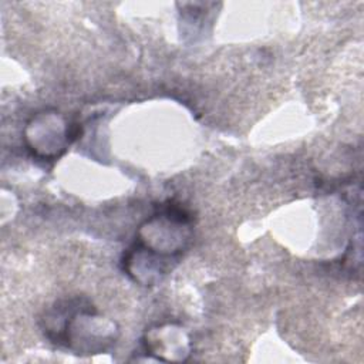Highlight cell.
<instances>
[{
  "label": "cell",
  "instance_id": "1",
  "mask_svg": "<svg viewBox=\"0 0 364 364\" xmlns=\"http://www.w3.org/2000/svg\"><path fill=\"white\" fill-rule=\"evenodd\" d=\"M43 321L44 333L51 343L70 348L75 354H97L117 338V330L112 326H101L102 318L78 297L55 303Z\"/></svg>",
  "mask_w": 364,
  "mask_h": 364
}]
</instances>
